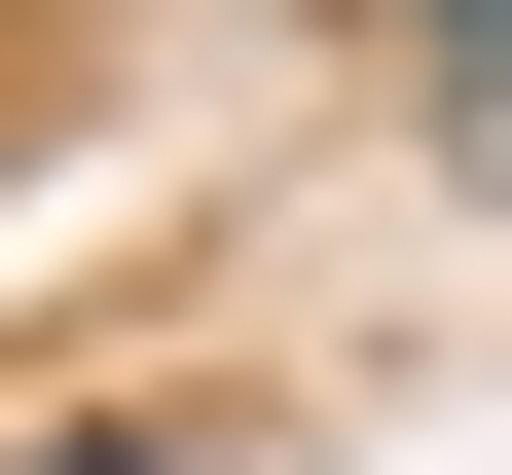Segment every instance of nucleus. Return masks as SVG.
<instances>
[{"mask_svg": "<svg viewBox=\"0 0 512 475\" xmlns=\"http://www.w3.org/2000/svg\"><path fill=\"white\" fill-rule=\"evenodd\" d=\"M439 147H476V183H512V0H439Z\"/></svg>", "mask_w": 512, "mask_h": 475, "instance_id": "1", "label": "nucleus"}]
</instances>
